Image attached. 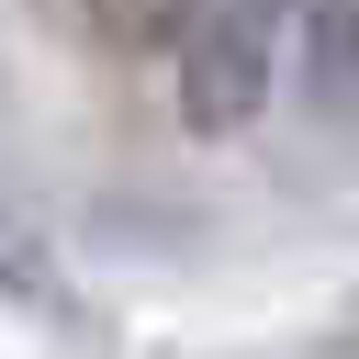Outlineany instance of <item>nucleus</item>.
Wrapping results in <instances>:
<instances>
[{
  "mask_svg": "<svg viewBox=\"0 0 359 359\" xmlns=\"http://www.w3.org/2000/svg\"><path fill=\"white\" fill-rule=\"evenodd\" d=\"M280 22L292 0H180L168 11V79H180V135L224 146L269 112L280 90Z\"/></svg>",
  "mask_w": 359,
  "mask_h": 359,
  "instance_id": "f257e3e1",
  "label": "nucleus"
}]
</instances>
